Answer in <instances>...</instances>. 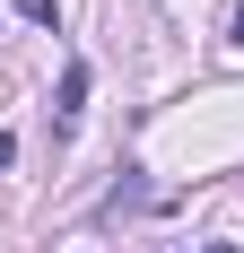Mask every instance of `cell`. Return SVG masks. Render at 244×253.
<instances>
[{
  "label": "cell",
  "mask_w": 244,
  "mask_h": 253,
  "mask_svg": "<svg viewBox=\"0 0 244 253\" xmlns=\"http://www.w3.org/2000/svg\"><path fill=\"white\" fill-rule=\"evenodd\" d=\"M79 105H87V61L61 70V87H52V123H79Z\"/></svg>",
  "instance_id": "6da1fadb"
},
{
  "label": "cell",
  "mask_w": 244,
  "mask_h": 253,
  "mask_svg": "<svg viewBox=\"0 0 244 253\" xmlns=\"http://www.w3.org/2000/svg\"><path fill=\"white\" fill-rule=\"evenodd\" d=\"M131 210H148V183L131 175V166H122V183L105 192V218H131Z\"/></svg>",
  "instance_id": "7a4b0ae2"
},
{
  "label": "cell",
  "mask_w": 244,
  "mask_h": 253,
  "mask_svg": "<svg viewBox=\"0 0 244 253\" xmlns=\"http://www.w3.org/2000/svg\"><path fill=\"white\" fill-rule=\"evenodd\" d=\"M18 18L26 26H61V0H18Z\"/></svg>",
  "instance_id": "3957f363"
},
{
  "label": "cell",
  "mask_w": 244,
  "mask_h": 253,
  "mask_svg": "<svg viewBox=\"0 0 244 253\" xmlns=\"http://www.w3.org/2000/svg\"><path fill=\"white\" fill-rule=\"evenodd\" d=\"M0 166H18V131H0Z\"/></svg>",
  "instance_id": "277c9868"
},
{
  "label": "cell",
  "mask_w": 244,
  "mask_h": 253,
  "mask_svg": "<svg viewBox=\"0 0 244 253\" xmlns=\"http://www.w3.org/2000/svg\"><path fill=\"white\" fill-rule=\"evenodd\" d=\"M201 253H236V245H201Z\"/></svg>",
  "instance_id": "5b68a950"
}]
</instances>
